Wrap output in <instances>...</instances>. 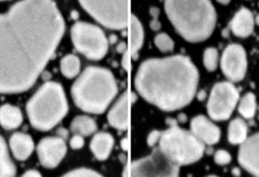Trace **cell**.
<instances>
[{
	"instance_id": "6da1fadb",
	"label": "cell",
	"mask_w": 259,
	"mask_h": 177,
	"mask_svg": "<svg viewBox=\"0 0 259 177\" xmlns=\"http://www.w3.org/2000/svg\"><path fill=\"white\" fill-rule=\"evenodd\" d=\"M64 28L52 0H23L0 14V93H21L32 86Z\"/></svg>"
},
{
	"instance_id": "7a4b0ae2",
	"label": "cell",
	"mask_w": 259,
	"mask_h": 177,
	"mask_svg": "<svg viewBox=\"0 0 259 177\" xmlns=\"http://www.w3.org/2000/svg\"><path fill=\"white\" fill-rule=\"evenodd\" d=\"M198 83L196 67L183 55L144 61L135 79L141 97L168 112L189 105L196 93Z\"/></svg>"
},
{
	"instance_id": "3957f363",
	"label": "cell",
	"mask_w": 259,
	"mask_h": 177,
	"mask_svg": "<svg viewBox=\"0 0 259 177\" xmlns=\"http://www.w3.org/2000/svg\"><path fill=\"white\" fill-rule=\"evenodd\" d=\"M170 22L190 42H201L212 34L217 13L209 0H164Z\"/></svg>"
},
{
	"instance_id": "277c9868",
	"label": "cell",
	"mask_w": 259,
	"mask_h": 177,
	"mask_svg": "<svg viewBox=\"0 0 259 177\" xmlns=\"http://www.w3.org/2000/svg\"><path fill=\"white\" fill-rule=\"evenodd\" d=\"M117 93V82L113 74L98 67L85 69L71 87L75 105L93 114L104 113Z\"/></svg>"
},
{
	"instance_id": "5b68a950",
	"label": "cell",
	"mask_w": 259,
	"mask_h": 177,
	"mask_svg": "<svg viewBox=\"0 0 259 177\" xmlns=\"http://www.w3.org/2000/svg\"><path fill=\"white\" fill-rule=\"evenodd\" d=\"M67 99L59 83H45L28 101L27 113L32 126L39 130L52 129L67 114Z\"/></svg>"
},
{
	"instance_id": "8992f818",
	"label": "cell",
	"mask_w": 259,
	"mask_h": 177,
	"mask_svg": "<svg viewBox=\"0 0 259 177\" xmlns=\"http://www.w3.org/2000/svg\"><path fill=\"white\" fill-rule=\"evenodd\" d=\"M169 128L161 131L159 149L177 165L195 163L204 153V144L191 131L182 129L175 121L169 122Z\"/></svg>"
},
{
	"instance_id": "52a82bcc",
	"label": "cell",
	"mask_w": 259,
	"mask_h": 177,
	"mask_svg": "<svg viewBox=\"0 0 259 177\" xmlns=\"http://www.w3.org/2000/svg\"><path fill=\"white\" fill-rule=\"evenodd\" d=\"M82 8L97 22L113 30L128 24V0H79Z\"/></svg>"
},
{
	"instance_id": "ba28073f",
	"label": "cell",
	"mask_w": 259,
	"mask_h": 177,
	"mask_svg": "<svg viewBox=\"0 0 259 177\" xmlns=\"http://www.w3.org/2000/svg\"><path fill=\"white\" fill-rule=\"evenodd\" d=\"M73 45L80 54L90 60L103 59L108 52V40L103 31L94 24L77 22L71 31Z\"/></svg>"
},
{
	"instance_id": "9c48e42d",
	"label": "cell",
	"mask_w": 259,
	"mask_h": 177,
	"mask_svg": "<svg viewBox=\"0 0 259 177\" xmlns=\"http://www.w3.org/2000/svg\"><path fill=\"white\" fill-rule=\"evenodd\" d=\"M131 174L136 177H174L179 175V166L171 161L159 147L151 155L134 161Z\"/></svg>"
},
{
	"instance_id": "30bf717a",
	"label": "cell",
	"mask_w": 259,
	"mask_h": 177,
	"mask_svg": "<svg viewBox=\"0 0 259 177\" xmlns=\"http://www.w3.org/2000/svg\"><path fill=\"white\" fill-rule=\"evenodd\" d=\"M239 93L234 85L222 82L214 85L207 103V111L214 121L229 118L237 105Z\"/></svg>"
},
{
	"instance_id": "8fae6325",
	"label": "cell",
	"mask_w": 259,
	"mask_h": 177,
	"mask_svg": "<svg viewBox=\"0 0 259 177\" xmlns=\"http://www.w3.org/2000/svg\"><path fill=\"white\" fill-rule=\"evenodd\" d=\"M224 75L232 82H239L245 78L247 59L245 50L240 45H230L225 49L221 58Z\"/></svg>"
},
{
	"instance_id": "7c38bea8",
	"label": "cell",
	"mask_w": 259,
	"mask_h": 177,
	"mask_svg": "<svg viewBox=\"0 0 259 177\" xmlns=\"http://www.w3.org/2000/svg\"><path fill=\"white\" fill-rule=\"evenodd\" d=\"M67 153L64 139L49 137L43 139L37 147V154L41 165L54 168L59 165Z\"/></svg>"
},
{
	"instance_id": "4fadbf2b",
	"label": "cell",
	"mask_w": 259,
	"mask_h": 177,
	"mask_svg": "<svg viewBox=\"0 0 259 177\" xmlns=\"http://www.w3.org/2000/svg\"><path fill=\"white\" fill-rule=\"evenodd\" d=\"M239 162L249 173L259 176V133L242 143Z\"/></svg>"
},
{
	"instance_id": "5bb4252c",
	"label": "cell",
	"mask_w": 259,
	"mask_h": 177,
	"mask_svg": "<svg viewBox=\"0 0 259 177\" xmlns=\"http://www.w3.org/2000/svg\"><path fill=\"white\" fill-rule=\"evenodd\" d=\"M190 129L193 135L204 145H214L221 139L220 129L204 116L193 118Z\"/></svg>"
},
{
	"instance_id": "9a60e30c",
	"label": "cell",
	"mask_w": 259,
	"mask_h": 177,
	"mask_svg": "<svg viewBox=\"0 0 259 177\" xmlns=\"http://www.w3.org/2000/svg\"><path fill=\"white\" fill-rule=\"evenodd\" d=\"M128 96L125 92L118 98L108 114L109 125L118 130H126L128 128Z\"/></svg>"
},
{
	"instance_id": "2e32d148",
	"label": "cell",
	"mask_w": 259,
	"mask_h": 177,
	"mask_svg": "<svg viewBox=\"0 0 259 177\" xmlns=\"http://www.w3.org/2000/svg\"><path fill=\"white\" fill-rule=\"evenodd\" d=\"M254 28V19L250 11L241 8L233 17L231 23V29L233 34L239 37L250 36Z\"/></svg>"
},
{
	"instance_id": "e0dca14e",
	"label": "cell",
	"mask_w": 259,
	"mask_h": 177,
	"mask_svg": "<svg viewBox=\"0 0 259 177\" xmlns=\"http://www.w3.org/2000/svg\"><path fill=\"white\" fill-rule=\"evenodd\" d=\"M10 146L12 153L19 160L28 159L34 148V144L30 136L21 133L12 135L10 139Z\"/></svg>"
},
{
	"instance_id": "ac0fdd59",
	"label": "cell",
	"mask_w": 259,
	"mask_h": 177,
	"mask_svg": "<svg viewBox=\"0 0 259 177\" xmlns=\"http://www.w3.org/2000/svg\"><path fill=\"white\" fill-rule=\"evenodd\" d=\"M113 144L114 141L111 135L101 132L93 138L90 149L98 160H105L111 153Z\"/></svg>"
},
{
	"instance_id": "d6986e66",
	"label": "cell",
	"mask_w": 259,
	"mask_h": 177,
	"mask_svg": "<svg viewBox=\"0 0 259 177\" xmlns=\"http://www.w3.org/2000/svg\"><path fill=\"white\" fill-rule=\"evenodd\" d=\"M22 113L16 107L5 105L0 109V124L4 129H13L22 123Z\"/></svg>"
},
{
	"instance_id": "ffe728a7",
	"label": "cell",
	"mask_w": 259,
	"mask_h": 177,
	"mask_svg": "<svg viewBox=\"0 0 259 177\" xmlns=\"http://www.w3.org/2000/svg\"><path fill=\"white\" fill-rule=\"evenodd\" d=\"M97 129L96 121L88 116H79L71 122V130L74 135L89 136L95 133Z\"/></svg>"
},
{
	"instance_id": "44dd1931",
	"label": "cell",
	"mask_w": 259,
	"mask_h": 177,
	"mask_svg": "<svg viewBox=\"0 0 259 177\" xmlns=\"http://www.w3.org/2000/svg\"><path fill=\"white\" fill-rule=\"evenodd\" d=\"M132 55L134 59L138 56V53L141 50L144 44V32L140 20L136 16H132Z\"/></svg>"
},
{
	"instance_id": "7402d4cb",
	"label": "cell",
	"mask_w": 259,
	"mask_h": 177,
	"mask_svg": "<svg viewBox=\"0 0 259 177\" xmlns=\"http://www.w3.org/2000/svg\"><path fill=\"white\" fill-rule=\"evenodd\" d=\"M247 126L241 119H235L229 127V140L233 144H241L246 140Z\"/></svg>"
},
{
	"instance_id": "603a6c76",
	"label": "cell",
	"mask_w": 259,
	"mask_h": 177,
	"mask_svg": "<svg viewBox=\"0 0 259 177\" xmlns=\"http://www.w3.org/2000/svg\"><path fill=\"white\" fill-rule=\"evenodd\" d=\"M61 72L68 79H73L80 71V61L74 55H68L63 58L60 63Z\"/></svg>"
},
{
	"instance_id": "cb8c5ba5",
	"label": "cell",
	"mask_w": 259,
	"mask_h": 177,
	"mask_svg": "<svg viewBox=\"0 0 259 177\" xmlns=\"http://www.w3.org/2000/svg\"><path fill=\"white\" fill-rule=\"evenodd\" d=\"M16 173V167L9 157L5 142L0 136V176H14Z\"/></svg>"
},
{
	"instance_id": "d4e9b609",
	"label": "cell",
	"mask_w": 259,
	"mask_h": 177,
	"mask_svg": "<svg viewBox=\"0 0 259 177\" xmlns=\"http://www.w3.org/2000/svg\"><path fill=\"white\" fill-rule=\"evenodd\" d=\"M256 111V100L252 93H248L241 99L239 105V112L242 117L249 119L254 116Z\"/></svg>"
},
{
	"instance_id": "484cf974",
	"label": "cell",
	"mask_w": 259,
	"mask_h": 177,
	"mask_svg": "<svg viewBox=\"0 0 259 177\" xmlns=\"http://www.w3.org/2000/svg\"><path fill=\"white\" fill-rule=\"evenodd\" d=\"M219 53L217 49H206L203 54V64L208 71H214L218 67Z\"/></svg>"
},
{
	"instance_id": "4316f807",
	"label": "cell",
	"mask_w": 259,
	"mask_h": 177,
	"mask_svg": "<svg viewBox=\"0 0 259 177\" xmlns=\"http://www.w3.org/2000/svg\"><path fill=\"white\" fill-rule=\"evenodd\" d=\"M154 43L159 51L163 53L171 52L174 51V41L168 34L161 32L156 35L154 39Z\"/></svg>"
},
{
	"instance_id": "83f0119b",
	"label": "cell",
	"mask_w": 259,
	"mask_h": 177,
	"mask_svg": "<svg viewBox=\"0 0 259 177\" xmlns=\"http://www.w3.org/2000/svg\"><path fill=\"white\" fill-rule=\"evenodd\" d=\"M65 176L73 177H97L101 176V174L93 170L88 169V168H79V169L73 170V171L67 172Z\"/></svg>"
},
{
	"instance_id": "f1b7e54d",
	"label": "cell",
	"mask_w": 259,
	"mask_h": 177,
	"mask_svg": "<svg viewBox=\"0 0 259 177\" xmlns=\"http://www.w3.org/2000/svg\"><path fill=\"white\" fill-rule=\"evenodd\" d=\"M214 162L219 165H226L231 162L230 154L224 150H220L214 154Z\"/></svg>"
},
{
	"instance_id": "f546056e",
	"label": "cell",
	"mask_w": 259,
	"mask_h": 177,
	"mask_svg": "<svg viewBox=\"0 0 259 177\" xmlns=\"http://www.w3.org/2000/svg\"><path fill=\"white\" fill-rule=\"evenodd\" d=\"M70 145L74 150L81 149L84 145V139L83 136L79 135H75L71 138Z\"/></svg>"
},
{
	"instance_id": "4dcf8cb0",
	"label": "cell",
	"mask_w": 259,
	"mask_h": 177,
	"mask_svg": "<svg viewBox=\"0 0 259 177\" xmlns=\"http://www.w3.org/2000/svg\"><path fill=\"white\" fill-rule=\"evenodd\" d=\"M160 135H161V131L154 130L151 132L148 138V146L153 147L157 145L160 141Z\"/></svg>"
},
{
	"instance_id": "1f68e13d",
	"label": "cell",
	"mask_w": 259,
	"mask_h": 177,
	"mask_svg": "<svg viewBox=\"0 0 259 177\" xmlns=\"http://www.w3.org/2000/svg\"><path fill=\"white\" fill-rule=\"evenodd\" d=\"M151 27H152V29L155 31L159 30L160 28V24L159 21H158L156 19L152 20V22L151 23Z\"/></svg>"
},
{
	"instance_id": "d6a6232c",
	"label": "cell",
	"mask_w": 259,
	"mask_h": 177,
	"mask_svg": "<svg viewBox=\"0 0 259 177\" xmlns=\"http://www.w3.org/2000/svg\"><path fill=\"white\" fill-rule=\"evenodd\" d=\"M40 173L36 170H30V171H28L26 173L24 174V176H40Z\"/></svg>"
},
{
	"instance_id": "836d02e7",
	"label": "cell",
	"mask_w": 259,
	"mask_h": 177,
	"mask_svg": "<svg viewBox=\"0 0 259 177\" xmlns=\"http://www.w3.org/2000/svg\"><path fill=\"white\" fill-rule=\"evenodd\" d=\"M121 147L123 148L125 151H126V150L128 149V140L127 139H124L123 140H121Z\"/></svg>"
},
{
	"instance_id": "e575fe53",
	"label": "cell",
	"mask_w": 259,
	"mask_h": 177,
	"mask_svg": "<svg viewBox=\"0 0 259 177\" xmlns=\"http://www.w3.org/2000/svg\"><path fill=\"white\" fill-rule=\"evenodd\" d=\"M231 0H217V2L220 3L221 4H223V5H227V4H229L230 3Z\"/></svg>"
}]
</instances>
